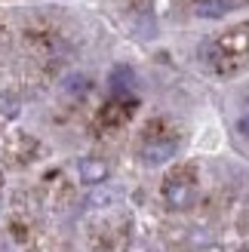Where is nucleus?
<instances>
[{"label":"nucleus","instance_id":"f257e3e1","mask_svg":"<svg viewBox=\"0 0 249 252\" xmlns=\"http://www.w3.org/2000/svg\"><path fill=\"white\" fill-rule=\"evenodd\" d=\"M246 53H249V28H234L228 34H221L218 40L203 43V49H200L203 62L209 68H216V71L234 68V62L243 59Z\"/></svg>","mask_w":249,"mask_h":252},{"label":"nucleus","instance_id":"f03ea898","mask_svg":"<svg viewBox=\"0 0 249 252\" xmlns=\"http://www.w3.org/2000/svg\"><path fill=\"white\" fill-rule=\"evenodd\" d=\"M163 200H166V206L169 209H188L194 200H197V175L191 166H179V169H172L166 175V182H163Z\"/></svg>","mask_w":249,"mask_h":252},{"label":"nucleus","instance_id":"7ed1b4c3","mask_svg":"<svg viewBox=\"0 0 249 252\" xmlns=\"http://www.w3.org/2000/svg\"><path fill=\"white\" fill-rule=\"evenodd\" d=\"M179 151V138L172 135H154L148 138V142L142 145V163H148V166H160V163H169L172 157H176Z\"/></svg>","mask_w":249,"mask_h":252},{"label":"nucleus","instance_id":"20e7f679","mask_svg":"<svg viewBox=\"0 0 249 252\" xmlns=\"http://www.w3.org/2000/svg\"><path fill=\"white\" fill-rule=\"evenodd\" d=\"M108 90H111V98L117 102H132L135 95V71L129 65H114L108 74Z\"/></svg>","mask_w":249,"mask_h":252},{"label":"nucleus","instance_id":"39448f33","mask_svg":"<svg viewBox=\"0 0 249 252\" xmlns=\"http://www.w3.org/2000/svg\"><path fill=\"white\" fill-rule=\"evenodd\" d=\"M246 0H197L194 12L200 19H218V16H228L231 9H240Z\"/></svg>","mask_w":249,"mask_h":252},{"label":"nucleus","instance_id":"423d86ee","mask_svg":"<svg viewBox=\"0 0 249 252\" xmlns=\"http://www.w3.org/2000/svg\"><path fill=\"white\" fill-rule=\"evenodd\" d=\"M80 179L86 182V185H102L105 179H108V163L105 160H98V157H86V160H80Z\"/></svg>","mask_w":249,"mask_h":252},{"label":"nucleus","instance_id":"0eeeda50","mask_svg":"<svg viewBox=\"0 0 249 252\" xmlns=\"http://www.w3.org/2000/svg\"><path fill=\"white\" fill-rule=\"evenodd\" d=\"M237 132H240V135H246V138H249V111H246V114H243V117H240V120H237Z\"/></svg>","mask_w":249,"mask_h":252}]
</instances>
